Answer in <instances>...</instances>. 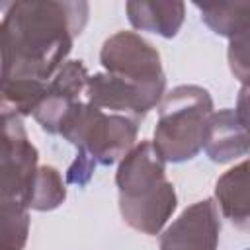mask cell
<instances>
[{
    "instance_id": "1",
    "label": "cell",
    "mask_w": 250,
    "mask_h": 250,
    "mask_svg": "<svg viewBox=\"0 0 250 250\" xmlns=\"http://www.w3.org/2000/svg\"><path fill=\"white\" fill-rule=\"evenodd\" d=\"M90 14L82 0H18L4 4L2 82H51L66 62L74 37L86 27Z\"/></svg>"
},
{
    "instance_id": "2",
    "label": "cell",
    "mask_w": 250,
    "mask_h": 250,
    "mask_svg": "<svg viewBox=\"0 0 250 250\" xmlns=\"http://www.w3.org/2000/svg\"><path fill=\"white\" fill-rule=\"evenodd\" d=\"M166 164L152 141H139L115 172L123 221L148 236L160 234L178 207L174 184L166 178Z\"/></svg>"
},
{
    "instance_id": "3",
    "label": "cell",
    "mask_w": 250,
    "mask_h": 250,
    "mask_svg": "<svg viewBox=\"0 0 250 250\" xmlns=\"http://www.w3.org/2000/svg\"><path fill=\"white\" fill-rule=\"evenodd\" d=\"M215 113L211 94L195 84H182L164 94L158 104L154 146L166 162L182 164L203 148L209 117Z\"/></svg>"
},
{
    "instance_id": "4",
    "label": "cell",
    "mask_w": 250,
    "mask_h": 250,
    "mask_svg": "<svg viewBox=\"0 0 250 250\" xmlns=\"http://www.w3.org/2000/svg\"><path fill=\"white\" fill-rule=\"evenodd\" d=\"M139 121L107 113L86 100L76 104L64 117L59 135L88 156L96 166H111L137 145Z\"/></svg>"
},
{
    "instance_id": "5",
    "label": "cell",
    "mask_w": 250,
    "mask_h": 250,
    "mask_svg": "<svg viewBox=\"0 0 250 250\" xmlns=\"http://www.w3.org/2000/svg\"><path fill=\"white\" fill-rule=\"evenodd\" d=\"M100 62L105 72L119 76L162 102L166 76L160 53L137 31H117L109 35L100 51Z\"/></svg>"
},
{
    "instance_id": "6",
    "label": "cell",
    "mask_w": 250,
    "mask_h": 250,
    "mask_svg": "<svg viewBox=\"0 0 250 250\" xmlns=\"http://www.w3.org/2000/svg\"><path fill=\"white\" fill-rule=\"evenodd\" d=\"M37 160V148L31 145L21 117L2 113L0 201H16L29 209V193L39 170Z\"/></svg>"
},
{
    "instance_id": "7",
    "label": "cell",
    "mask_w": 250,
    "mask_h": 250,
    "mask_svg": "<svg viewBox=\"0 0 250 250\" xmlns=\"http://www.w3.org/2000/svg\"><path fill=\"white\" fill-rule=\"evenodd\" d=\"M215 199L207 197L186 207L158 240V250H217L221 215Z\"/></svg>"
},
{
    "instance_id": "8",
    "label": "cell",
    "mask_w": 250,
    "mask_h": 250,
    "mask_svg": "<svg viewBox=\"0 0 250 250\" xmlns=\"http://www.w3.org/2000/svg\"><path fill=\"white\" fill-rule=\"evenodd\" d=\"M90 74L82 61H66L51 78L41 104L35 107L33 117L49 135H59L61 125L68 111L86 100V86Z\"/></svg>"
},
{
    "instance_id": "9",
    "label": "cell",
    "mask_w": 250,
    "mask_h": 250,
    "mask_svg": "<svg viewBox=\"0 0 250 250\" xmlns=\"http://www.w3.org/2000/svg\"><path fill=\"white\" fill-rule=\"evenodd\" d=\"M86 102L98 109L127 115L139 123L152 107L160 104L143 88L109 72H98L90 76L86 86Z\"/></svg>"
},
{
    "instance_id": "10",
    "label": "cell",
    "mask_w": 250,
    "mask_h": 250,
    "mask_svg": "<svg viewBox=\"0 0 250 250\" xmlns=\"http://www.w3.org/2000/svg\"><path fill=\"white\" fill-rule=\"evenodd\" d=\"M203 150L209 160L217 164H227L250 154V131L242 125L234 109L225 107L209 117Z\"/></svg>"
},
{
    "instance_id": "11",
    "label": "cell",
    "mask_w": 250,
    "mask_h": 250,
    "mask_svg": "<svg viewBox=\"0 0 250 250\" xmlns=\"http://www.w3.org/2000/svg\"><path fill=\"white\" fill-rule=\"evenodd\" d=\"M215 203L225 219L244 229L250 227V160L229 168L215 182Z\"/></svg>"
},
{
    "instance_id": "12",
    "label": "cell",
    "mask_w": 250,
    "mask_h": 250,
    "mask_svg": "<svg viewBox=\"0 0 250 250\" xmlns=\"http://www.w3.org/2000/svg\"><path fill=\"white\" fill-rule=\"evenodd\" d=\"M127 20L137 31H150L160 37L172 39L178 35L184 18L186 4L180 0L170 2H127L125 4Z\"/></svg>"
},
{
    "instance_id": "13",
    "label": "cell",
    "mask_w": 250,
    "mask_h": 250,
    "mask_svg": "<svg viewBox=\"0 0 250 250\" xmlns=\"http://www.w3.org/2000/svg\"><path fill=\"white\" fill-rule=\"evenodd\" d=\"M195 8L201 14V21L227 39L250 18V2H195Z\"/></svg>"
},
{
    "instance_id": "14",
    "label": "cell",
    "mask_w": 250,
    "mask_h": 250,
    "mask_svg": "<svg viewBox=\"0 0 250 250\" xmlns=\"http://www.w3.org/2000/svg\"><path fill=\"white\" fill-rule=\"evenodd\" d=\"M49 82L37 80H6L2 82V113H12L18 117L33 115L35 107L41 104Z\"/></svg>"
},
{
    "instance_id": "15",
    "label": "cell",
    "mask_w": 250,
    "mask_h": 250,
    "mask_svg": "<svg viewBox=\"0 0 250 250\" xmlns=\"http://www.w3.org/2000/svg\"><path fill=\"white\" fill-rule=\"evenodd\" d=\"M66 199V186L62 176L53 166H39L31 193H29V209L33 211H53L61 207Z\"/></svg>"
},
{
    "instance_id": "16",
    "label": "cell",
    "mask_w": 250,
    "mask_h": 250,
    "mask_svg": "<svg viewBox=\"0 0 250 250\" xmlns=\"http://www.w3.org/2000/svg\"><path fill=\"white\" fill-rule=\"evenodd\" d=\"M2 250H23L29 236V209L16 201H0Z\"/></svg>"
},
{
    "instance_id": "17",
    "label": "cell",
    "mask_w": 250,
    "mask_h": 250,
    "mask_svg": "<svg viewBox=\"0 0 250 250\" xmlns=\"http://www.w3.org/2000/svg\"><path fill=\"white\" fill-rule=\"evenodd\" d=\"M227 61L232 76L242 84H250V18L229 37Z\"/></svg>"
},
{
    "instance_id": "18",
    "label": "cell",
    "mask_w": 250,
    "mask_h": 250,
    "mask_svg": "<svg viewBox=\"0 0 250 250\" xmlns=\"http://www.w3.org/2000/svg\"><path fill=\"white\" fill-rule=\"evenodd\" d=\"M94 170H96V164H94L88 156L76 152L74 162H72V164L68 166V170H66V182L72 184V186L82 188V186H86V184L90 182Z\"/></svg>"
},
{
    "instance_id": "19",
    "label": "cell",
    "mask_w": 250,
    "mask_h": 250,
    "mask_svg": "<svg viewBox=\"0 0 250 250\" xmlns=\"http://www.w3.org/2000/svg\"><path fill=\"white\" fill-rule=\"evenodd\" d=\"M238 119L242 121V125L250 131V84L242 86L236 98V107H234Z\"/></svg>"
},
{
    "instance_id": "20",
    "label": "cell",
    "mask_w": 250,
    "mask_h": 250,
    "mask_svg": "<svg viewBox=\"0 0 250 250\" xmlns=\"http://www.w3.org/2000/svg\"><path fill=\"white\" fill-rule=\"evenodd\" d=\"M246 250H250V248H246Z\"/></svg>"
}]
</instances>
